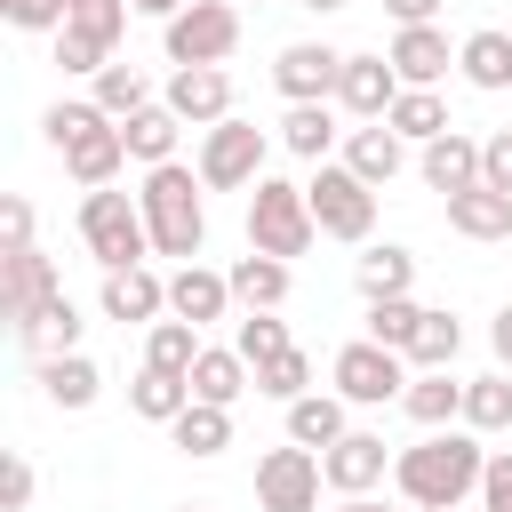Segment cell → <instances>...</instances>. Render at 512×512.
Instances as JSON below:
<instances>
[{
  "mask_svg": "<svg viewBox=\"0 0 512 512\" xmlns=\"http://www.w3.org/2000/svg\"><path fill=\"white\" fill-rule=\"evenodd\" d=\"M480 472H488V448H480V432L464 424V432H424L416 448H400L392 456V488L416 504V512H456L472 488H480Z\"/></svg>",
  "mask_w": 512,
  "mask_h": 512,
  "instance_id": "1",
  "label": "cell"
},
{
  "mask_svg": "<svg viewBox=\"0 0 512 512\" xmlns=\"http://www.w3.org/2000/svg\"><path fill=\"white\" fill-rule=\"evenodd\" d=\"M200 168L184 160H160L144 168V224H152V256H176V264H200V240H208V208H200Z\"/></svg>",
  "mask_w": 512,
  "mask_h": 512,
  "instance_id": "2",
  "label": "cell"
},
{
  "mask_svg": "<svg viewBox=\"0 0 512 512\" xmlns=\"http://www.w3.org/2000/svg\"><path fill=\"white\" fill-rule=\"evenodd\" d=\"M80 240H88V256L104 264V272H120V264H144L152 256V224H144V200H128V192H88L80 200Z\"/></svg>",
  "mask_w": 512,
  "mask_h": 512,
  "instance_id": "3",
  "label": "cell"
},
{
  "mask_svg": "<svg viewBox=\"0 0 512 512\" xmlns=\"http://www.w3.org/2000/svg\"><path fill=\"white\" fill-rule=\"evenodd\" d=\"M312 200H304V184H280V176H256V192H248V248H264V256H304L312 248Z\"/></svg>",
  "mask_w": 512,
  "mask_h": 512,
  "instance_id": "4",
  "label": "cell"
},
{
  "mask_svg": "<svg viewBox=\"0 0 512 512\" xmlns=\"http://www.w3.org/2000/svg\"><path fill=\"white\" fill-rule=\"evenodd\" d=\"M304 200H312V224H320L328 240H368V232H376V184L352 176L344 160H312Z\"/></svg>",
  "mask_w": 512,
  "mask_h": 512,
  "instance_id": "5",
  "label": "cell"
},
{
  "mask_svg": "<svg viewBox=\"0 0 512 512\" xmlns=\"http://www.w3.org/2000/svg\"><path fill=\"white\" fill-rule=\"evenodd\" d=\"M160 48H168V64H224L240 48V8L232 0H192L160 24Z\"/></svg>",
  "mask_w": 512,
  "mask_h": 512,
  "instance_id": "6",
  "label": "cell"
},
{
  "mask_svg": "<svg viewBox=\"0 0 512 512\" xmlns=\"http://www.w3.org/2000/svg\"><path fill=\"white\" fill-rule=\"evenodd\" d=\"M264 176V128L256 120H216L200 128V184L208 192H240Z\"/></svg>",
  "mask_w": 512,
  "mask_h": 512,
  "instance_id": "7",
  "label": "cell"
},
{
  "mask_svg": "<svg viewBox=\"0 0 512 512\" xmlns=\"http://www.w3.org/2000/svg\"><path fill=\"white\" fill-rule=\"evenodd\" d=\"M336 392H344L352 408L400 400V392H408V352H392V344H376V336L344 344V352H336Z\"/></svg>",
  "mask_w": 512,
  "mask_h": 512,
  "instance_id": "8",
  "label": "cell"
},
{
  "mask_svg": "<svg viewBox=\"0 0 512 512\" xmlns=\"http://www.w3.org/2000/svg\"><path fill=\"white\" fill-rule=\"evenodd\" d=\"M320 488H328V472H320V448H272V456H256V504L264 512H320Z\"/></svg>",
  "mask_w": 512,
  "mask_h": 512,
  "instance_id": "9",
  "label": "cell"
},
{
  "mask_svg": "<svg viewBox=\"0 0 512 512\" xmlns=\"http://www.w3.org/2000/svg\"><path fill=\"white\" fill-rule=\"evenodd\" d=\"M336 80H344V56H336L328 40H296V48H280V64H272V88H280L288 104H328Z\"/></svg>",
  "mask_w": 512,
  "mask_h": 512,
  "instance_id": "10",
  "label": "cell"
},
{
  "mask_svg": "<svg viewBox=\"0 0 512 512\" xmlns=\"http://www.w3.org/2000/svg\"><path fill=\"white\" fill-rule=\"evenodd\" d=\"M160 104L184 128H216V120H232V72L224 64H176V80H168Z\"/></svg>",
  "mask_w": 512,
  "mask_h": 512,
  "instance_id": "11",
  "label": "cell"
},
{
  "mask_svg": "<svg viewBox=\"0 0 512 512\" xmlns=\"http://www.w3.org/2000/svg\"><path fill=\"white\" fill-rule=\"evenodd\" d=\"M48 296H56V264L40 248H0V320L24 328Z\"/></svg>",
  "mask_w": 512,
  "mask_h": 512,
  "instance_id": "12",
  "label": "cell"
},
{
  "mask_svg": "<svg viewBox=\"0 0 512 512\" xmlns=\"http://www.w3.org/2000/svg\"><path fill=\"white\" fill-rule=\"evenodd\" d=\"M320 472H328L336 496H368L392 472V448H384V432H344L336 448H320Z\"/></svg>",
  "mask_w": 512,
  "mask_h": 512,
  "instance_id": "13",
  "label": "cell"
},
{
  "mask_svg": "<svg viewBox=\"0 0 512 512\" xmlns=\"http://www.w3.org/2000/svg\"><path fill=\"white\" fill-rule=\"evenodd\" d=\"M400 72H392V56H344V80H336V104L352 112V120H384L392 104H400Z\"/></svg>",
  "mask_w": 512,
  "mask_h": 512,
  "instance_id": "14",
  "label": "cell"
},
{
  "mask_svg": "<svg viewBox=\"0 0 512 512\" xmlns=\"http://www.w3.org/2000/svg\"><path fill=\"white\" fill-rule=\"evenodd\" d=\"M168 312V280L152 272V264H120V272H104V320H120V328H152Z\"/></svg>",
  "mask_w": 512,
  "mask_h": 512,
  "instance_id": "15",
  "label": "cell"
},
{
  "mask_svg": "<svg viewBox=\"0 0 512 512\" xmlns=\"http://www.w3.org/2000/svg\"><path fill=\"white\" fill-rule=\"evenodd\" d=\"M64 168H72L80 192H104V184L128 168V136H120V120H96L88 136H72V144H64Z\"/></svg>",
  "mask_w": 512,
  "mask_h": 512,
  "instance_id": "16",
  "label": "cell"
},
{
  "mask_svg": "<svg viewBox=\"0 0 512 512\" xmlns=\"http://www.w3.org/2000/svg\"><path fill=\"white\" fill-rule=\"evenodd\" d=\"M344 168L368 176V184H392V176L408 168V136H400L392 120H360V128L344 136Z\"/></svg>",
  "mask_w": 512,
  "mask_h": 512,
  "instance_id": "17",
  "label": "cell"
},
{
  "mask_svg": "<svg viewBox=\"0 0 512 512\" xmlns=\"http://www.w3.org/2000/svg\"><path fill=\"white\" fill-rule=\"evenodd\" d=\"M384 56H392V72H400L408 88H432V80L456 64V48H448V32H440V24H400V40H392Z\"/></svg>",
  "mask_w": 512,
  "mask_h": 512,
  "instance_id": "18",
  "label": "cell"
},
{
  "mask_svg": "<svg viewBox=\"0 0 512 512\" xmlns=\"http://www.w3.org/2000/svg\"><path fill=\"white\" fill-rule=\"evenodd\" d=\"M416 168H424V184L448 200V192H472L480 184V144L464 136V128H448V136H432L424 152H416Z\"/></svg>",
  "mask_w": 512,
  "mask_h": 512,
  "instance_id": "19",
  "label": "cell"
},
{
  "mask_svg": "<svg viewBox=\"0 0 512 512\" xmlns=\"http://www.w3.org/2000/svg\"><path fill=\"white\" fill-rule=\"evenodd\" d=\"M224 304H232V272H208V264H176V280H168V312H176V320L208 328V320H224Z\"/></svg>",
  "mask_w": 512,
  "mask_h": 512,
  "instance_id": "20",
  "label": "cell"
},
{
  "mask_svg": "<svg viewBox=\"0 0 512 512\" xmlns=\"http://www.w3.org/2000/svg\"><path fill=\"white\" fill-rule=\"evenodd\" d=\"M448 232H464V240H512V192H496V184L448 192Z\"/></svg>",
  "mask_w": 512,
  "mask_h": 512,
  "instance_id": "21",
  "label": "cell"
},
{
  "mask_svg": "<svg viewBox=\"0 0 512 512\" xmlns=\"http://www.w3.org/2000/svg\"><path fill=\"white\" fill-rule=\"evenodd\" d=\"M248 384H256V368L240 360V344H200V360H192V400H216V408H232Z\"/></svg>",
  "mask_w": 512,
  "mask_h": 512,
  "instance_id": "22",
  "label": "cell"
},
{
  "mask_svg": "<svg viewBox=\"0 0 512 512\" xmlns=\"http://www.w3.org/2000/svg\"><path fill=\"white\" fill-rule=\"evenodd\" d=\"M400 408H408L424 432H440V424H464V384H456L448 368H416V376H408V392H400Z\"/></svg>",
  "mask_w": 512,
  "mask_h": 512,
  "instance_id": "23",
  "label": "cell"
},
{
  "mask_svg": "<svg viewBox=\"0 0 512 512\" xmlns=\"http://www.w3.org/2000/svg\"><path fill=\"white\" fill-rule=\"evenodd\" d=\"M128 408L144 416V424H176L184 408H192V376H176V368H136V384H128Z\"/></svg>",
  "mask_w": 512,
  "mask_h": 512,
  "instance_id": "24",
  "label": "cell"
},
{
  "mask_svg": "<svg viewBox=\"0 0 512 512\" xmlns=\"http://www.w3.org/2000/svg\"><path fill=\"white\" fill-rule=\"evenodd\" d=\"M344 392H304V400H288V440L296 448H336L352 424H344Z\"/></svg>",
  "mask_w": 512,
  "mask_h": 512,
  "instance_id": "25",
  "label": "cell"
},
{
  "mask_svg": "<svg viewBox=\"0 0 512 512\" xmlns=\"http://www.w3.org/2000/svg\"><path fill=\"white\" fill-rule=\"evenodd\" d=\"M456 72L472 80V88H512V32H496V24H480V32H464V48H456Z\"/></svg>",
  "mask_w": 512,
  "mask_h": 512,
  "instance_id": "26",
  "label": "cell"
},
{
  "mask_svg": "<svg viewBox=\"0 0 512 512\" xmlns=\"http://www.w3.org/2000/svg\"><path fill=\"white\" fill-rule=\"evenodd\" d=\"M16 344H24L32 360H48V352H80V312H72V296L56 288V296H48V304L16 328Z\"/></svg>",
  "mask_w": 512,
  "mask_h": 512,
  "instance_id": "27",
  "label": "cell"
},
{
  "mask_svg": "<svg viewBox=\"0 0 512 512\" xmlns=\"http://www.w3.org/2000/svg\"><path fill=\"white\" fill-rule=\"evenodd\" d=\"M40 392H48L56 408H88V400L104 392V376H96L88 352H48V360H40Z\"/></svg>",
  "mask_w": 512,
  "mask_h": 512,
  "instance_id": "28",
  "label": "cell"
},
{
  "mask_svg": "<svg viewBox=\"0 0 512 512\" xmlns=\"http://www.w3.org/2000/svg\"><path fill=\"white\" fill-rule=\"evenodd\" d=\"M232 296H240L248 312H280V296H288V264L264 256V248H248V256L232 264Z\"/></svg>",
  "mask_w": 512,
  "mask_h": 512,
  "instance_id": "29",
  "label": "cell"
},
{
  "mask_svg": "<svg viewBox=\"0 0 512 512\" xmlns=\"http://www.w3.org/2000/svg\"><path fill=\"white\" fill-rule=\"evenodd\" d=\"M176 112L168 104H144L136 120H120V136H128V160H144V168H160V160H176Z\"/></svg>",
  "mask_w": 512,
  "mask_h": 512,
  "instance_id": "30",
  "label": "cell"
},
{
  "mask_svg": "<svg viewBox=\"0 0 512 512\" xmlns=\"http://www.w3.org/2000/svg\"><path fill=\"white\" fill-rule=\"evenodd\" d=\"M168 432H176V448H184V456H224V448H232V408L192 400V408H184Z\"/></svg>",
  "mask_w": 512,
  "mask_h": 512,
  "instance_id": "31",
  "label": "cell"
},
{
  "mask_svg": "<svg viewBox=\"0 0 512 512\" xmlns=\"http://www.w3.org/2000/svg\"><path fill=\"white\" fill-rule=\"evenodd\" d=\"M464 424L472 432H504L512 424V368H488L464 384Z\"/></svg>",
  "mask_w": 512,
  "mask_h": 512,
  "instance_id": "32",
  "label": "cell"
},
{
  "mask_svg": "<svg viewBox=\"0 0 512 512\" xmlns=\"http://www.w3.org/2000/svg\"><path fill=\"white\" fill-rule=\"evenodd\" d=\"M280 144H288L296 160H328V144H336V112H328V104H288Z\"/></svg>",
  "mask_w": 512,
  "mask_h": 512,
  "instance_id": "33",
  "label": "cell"
},
{
  "mask_svg": "<svg viewBox=\"0 0 512 512\" xmlns=\"http://www.w3.org/2000/svg\"><path fill=\"white\" fill-rule=\"evenodd\" d=\"M352 280H360V296H368V304H376V296H408V280H416V256L384 240V248H368V256H360V272H352Z\"/></svg>",
  "mask_w": 512,
  "mask_h": 512,
  "instance_id": "34",
  "label": "cell"
},
{
  "mask_svg": "<svg viewBox=\"0 0 512 512\" xmlns=\"http://www.w3.org/2000/svg\"><path fill=\"white\" fill-rule=\"evenodd\" d=\"M96 104H104L112 120H136V112L152 104V80H144L136 64H120V56H112V64L96 72Z\"/></svg>",
  "mask_w": 512,
  "mask_h": 512,
  "instance_id": "35",
  "label": "cell"
},
{
  "mask_svg": "<svg viewBox=\"0 0 512 512\" xmlns=\"http://www.w3.org/2000/svg\"><path fill=\"white\" fill-rule=\"evenodd\" d=\"M384 120H392L408 144H432V136H448V104H440L432 88H400V104H392Z\"/></svg>",
  "mask_w": 512,
  "mask_h": 512,
  "instance_id": "36",
  "label": "cell"
},
{
  "mask_svg": "<svg viewBox=\"0 0 512 512\" xmlns=\"http://www.w3.org/2000/svg\"><path fill=\"white\" fill-rule=\"evenodd\" d=\"M144 360H152V368H176V376H192V360H200V328H192V320H152V336H144Z\"/></svg>",
  "mask_w": 512,
  "mask_h": 512,
  "instance_id": "37",
  "label": "cell"
},
{
  "mask_svg": "<svg viewBox=\"0 0 512 512\" xmlns=\"http://www.w3.org/2000/svg\"><path fill=\"white\" fill-rule=\"evenodd\" d=\"M416 328H424V304H408V296H376V304H368V336H376V344L408 352Z\"/></svg>",
  "mask_w": 512,
  "mask_h": 512,
  "instance_id": "38",
  "label": "cell"
},
{
  "mask_svg": "<svg viewBox=\"0 0 512 512\" xmlns=\"http://www.w3.org/2000/svg\"><path fill=\"white\" fill-rule=\"evenodd\" d=\"M456 352H464V328L448 312H424V328L408 344V368H456Z\"/></svg>",
  "mask_w": 512,
  "mask_h": 512,
  "instance_id": "39",
  "label": "cell"
},
{
  "mask_svg": "<svg viewBox=\"0 0 512 512\" xmlns=\"http://www.w3.org/2000/svg\"><path fill=\"white\" fill-rule=\"evenodd\" d=\"M304 384H312V360L288 344V352H272V360H256V392L264 400H304Z\"/></svg>",
  "mask_w": 512,
  "mask_h": 512,
  "instance_id": "40",
  "label": "cell"
},
{
  "mask_svg": "<svg viewBox=\"0 0 512 512\" xmlns=\"http://www.w3.org/2000/svg\"><path fill=\"white\" fill-rule=\"evenodd\" d=\"M64 24L96 32L104 48H120V32H128V0H64Z\"/></svg>",
  "mask_w": 512,
  "mask_h": 512,
  "instance_id": "41",
  "label": "cell"
},
{
  "mask_svg": "<svg viewBox=\"0 0 512 512\" xmlns=\"http://www.w3.org/2000/svg\"><path fill=\"white\" fill-rule=\"evenodd\" d=\"M232 344H240V360L256 368V360H272V352H288V320H272V312H248V320L232 328Z\"/></svg>",
  "mask_w": 512,
  "mask_h": 512,
  "instance_id": "42",
  "label": "cell"
},
{
  "mask_svg": "<svg viewBox=\"0 0 512 512\" xmlns=\"http://www.w3.org/2000/svg\"><path fill=\"white\" fill-rule=\"evenodd\" d=\"M56 64H64V72H88V80H96V72L112 64V48H104L96 32H80V24H64V32H56Z\"/></svg>",
  "mask_w": 512,
  "mask_h": 512,
  "instance_id": "43",
  "label": "cell"
},
{
  "mask_svg": "<svg viewBox=\"0 0 512 512\" xmlns=\"http://www.w3.org/2000/svg\"><path fill=\"white\" fill-rule=\"evenodd\" d=\"M0 16L16 32H64V0H0Z\"/></svg>",
  "mask_w": 512,
  "mask_h": 512,
  "instance_id": "44",
  "label": "cell"
},
{
  "mask_svg": "<svg viewBox=\"0 0 512 512\" xmlns=\"http://www.w3.org/2000/svg\"><path fill=\"white\" fill-rule=\"evenodd\" d=\"M480 184H496V192H512V128H496V136L480 144Z\"/></svg>",
  "mask_w": 512,
  "mask_h": 512,
  "instance_id": "45",
  "label": "cell"
},
{
  "mask_svg": "<svg viewBox=\"0 0 512 512\" xmlns=\"http://www.w3.org/2000/svg\"><path fill=\"white\" fill-rule=\"evenodd\" d=\"M480 512H512V448L488 456V472H480Z\"/></svg>",
  "mask_w": 512,
  "mask_h": 512,
  "instance_id": "46",
  "label": "cell"
},
{
  "mask_svg": "<svg viewBox=\"0 0 512 512\" xmlns=\"http://www.w3.org/2000/svg\"><path fill=\"white\" fill-rule=\"evenodd\" d=\"M0 240H8V248H32V200H24V192L0 200Z\"/></svg>",
  "mask_w": 512,
  "mask_h": 512,
  "instance_id": "47",
  "label": "cell"
},
{
  "mask_svg": "<svg viewBox=\"0 0 512 512\" xmlns=\"http://www.w3.org/2000/svg\"><path fill=\"white\" fill-rule=\"evenodd\" d=\"M32 488H40V480H32V464H24V456H8V464H0V504H8V512H24V504H32Z\"/></svg>",
  "mask_w": 512,
  "mask_h": 512,
  "instance_id": "48",
  "label": "cell"
},
{
  "mask_svg": "<svg viewBox=\"0 0 512 512\" xmlns=\"http://www.w3.org/2000/svg\"><path fill=\"white\" fill-rule=\"evenodd\" d=\"M488 352H496V368H512V304L488 320Z\"/></svg>",
  "mask_w": 512,
  "mask_h": 512,
  "instance_id": "49",
  "label": "cell"
},
{
  "mask_svg": "<svg viewBox=\"0 0 512 512\" xmlns=\"http://www.w3.org/2000/svg\"><path fill=\"white\" fill-rule=\"evenodd\" d=\"M392 8V24H432L440 16V0H384Z\"/></svg>",
  "mask_w": 512,
  "mask_h": 512,
  "instance_id": "50",
  "label": "cell"
},
{
  "mask_svg": "<svg viewBox=\"0 0 512 512\" xmlns=\"http://www.w3.org/2000/svg\"><path fill=\"white\" fill-rule=\"evenodd\" d=\"M128 8H136V16H160V24H168V16H176V8H192V0H128Z\"/></svg>",
  "mask_w": 512,
  "mask_h": 512,
  "instance_id": "51",
  "label": "cell"
},
{
  "mask_svg": "<svg viewBox=\"0 0 512 512\" xmlns=\"http://www.w3.org/2000/svg\"><path fill=\"white\" fill-rule=\"evenodd\" d=\"M296 8H312V16H336V8H352V0H296Z\"/></svg>",
  "mask_w": 512,
  "mask_h": 512,
  "instance_id": "52",
  "label": "cell"
},
{
  "mask_svg": "<svg viewBox=\"0 0 512 512\" xmlns=\"http://www.w3.org/2000/svg\"><path fill=\"white\" fill-rule=\"evenodd\" d=\"M336 512H392V504H368V496H344Z\"/></svg>",
  "mask_w": 512,
  "mask_h": 512,
  "instance_id": "53",
  "label": "cell"
},
{
  "mask_svg": "<svg viewBox=\"0 0 512 512\" xmlns=\"http://www.w3.org/2000/svg\"><path fill=\"white\" fill-rule=\"evenodd\" d=\"M184 512H208V504H184Z\"/></svg>",
  "mask_w": 512,
  "mask_h": 512,
  "instance_id": "54",
  "label": "cell"
}]
</instances>
